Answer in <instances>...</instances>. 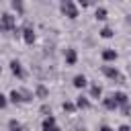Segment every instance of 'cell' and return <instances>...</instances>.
<instances>
[{
	"label": "cell",
	"mask_w": 131,
	"mask_h": 131,
	"mask_svg": "<svg viewBox=\"0 0 131 131\" xmlns=\"http://www.w3.org/2000/svg\"><path fill=\"white\" fill-rule=\"evenodd\" d=\"M117 131H131V127H129V125H119Z\"/></svg>",
	"instance_id": "obj_25"
},
{
	"label": "cell",
	"mask_w": 131,
	"mask_h": 131,
	"mask_svg": "<svg viewBox=\"0 0 131 131\" xmlns=\"http://www.w3.org/2000/svg\"><path fill=\"white\" fill-rule=\"evenodd\" d=\"M94 18H96V20H106V18H108L106 8H104V6H96V10H94Z\"/></svg>",
	"instance_id": "obj_17"
},
{
	"label": "cell",
	"mask_w": 131,
	"mask_h": 131,
	"mask_svg": "<svg viewBox=\"0 0 131 131\" xmlns=\"http://www.w3.org/2000/svg\"><path fill=\"white\" fill-rule=\"evenodd\" d=\"M102 106H104L106 111H113V113H115V111L119 108V104L115 102V98H113V94H111V96H102Z\"/></svg>",
	"instance_id": "obj_12"
},
{
	"label": "cell",
	"mask_w": 131,
	"mask_h": 131,
	"mask_svg": "<svg viewBox=\"0 0 131 131\" xmlns=\"http://www.w3.org/2000/svg\"><path fill=\"white\" fill-rule=\"evenodd\" d=\"M20 92H23V102H33V98H35V92H33V90L20 88Z\"/></svg>",
	"instance_id": "obj_20"
},
{
	"label": "cell",
	"mask_w": 131,
	"mask_h": 131,
	"mask_svg": "<svg viewBox=\"0 0 131 131\" xmlns=\"http://www.w3.org/2000/svg\"><path fill=\"white\" fill-rule=\"evenodd\" d=\"M61 108H63V113L72 115V113L76 111V102H72V100H63V102H61Z\"/></svg>",
	"instance_id": "obj_19"
},
{
	"label": "cell",
	"mask_w": 131,
	"mask_h": 131,
	"mask_svg": "<svg viewBox=\"0 0 131 131\" xmlns=\"http://www.w3.org/2000/svg\"><path fill=\"white\" fill-rule=\"evenodd\" d=\"M102 74L108 78V80H113V82H119V84H125V78L121 76V72H119V68L117 66H111V63H104L102 66Z\"/></svg>",
	"instance_id": "obj_3"
},
{
	"label": "cell",
	"mask_w": 131,
	"mask_h": 131,
	"mask_svg": "<svg viewBox=\"0 0 131 131\" xmlns=\"http://www.w3.org/2000/svg\"><path fill=\"white\" fill-rule=\"evenodd\" d=\"M41 131H61V129L57 127L55 117H53V115H49V117H45V119H43V123H41Z\"/></svg>",
	"instance_id": "obj_7"
},
{
	"label": "cell",
	"mask_w": 131,
	"mask_h": 131,
	"mask_svg": "<svg viewBox=\"0 0 131 131\" xmlns=\"http://www.w3.org/2000/svg\"><path fill=\"white\" fill-rule=\"evenodd\" d=\"M23 41L27 43V45H33L35 41H37V35H35V29H33V25L31 23H27L25 27H23Z\"/></svg>",
	"instance_id": "obj_4"
},
{
	"label": "cell",
	"mask_w": 131,
	"mask_h": 131,
	"mask_svg": "<svg viewBox=\"0 0 131 131\" xmlns=\"http://www.w3.org/2000/svg\"><path fill=\"white\" fill-rule=\"evenodd\" d=\"M8 131H29V127H25L20 121H16V119H10L8 121Z\"/></svg>",
	"instance_id": "obj_15"
},
{
	"label": "cell",
	"mask_w": 131,
	"mask_h": 131,
	"mask_svg": "<svg viewBox=\"0 0 131 131\" xmlns=\"http://www.w3.org/2000/svg\"><path fill=\"white\" fill-rule=\"evenodd\" d=\"M35 96L41 98V100H47V96H49L47 86H45V84H37V86H35Z\"/></svg>",
	"instance_id": "obj_13"
},
{
	"label": "cell",
	"mask_w": 131,
	"mask_h": 131,
	"mask_svg": "<svg viewBox=\"0 0 131 131\" xmlns=\"http://www.w3.org/2000/svg\"><path fill=\"white\" fill-rule=\"evenodd\" d=\"M113 98H115V102L119 104V108H121L123 104H129V96H127L123 90H115V92H113Z\"/></svg>",
	"instance_id": "obj_10"
},
{
	"label": "cell",
	"mask_w": 131,
	"mask_h": 131,
	"mask_svg": "<svg viewBox=\"0 0 131 131\" xmlns=\"http://www.w3.org/2000/svg\"><path fill=\"white\" fill-rule=\"evenodd\" d=\"M0 74H2V66H0Z\"/></svg>",
	"instance_id": "obj_28"
},
{
	"label": "cell",
	"mask_w": 131,
	"mask_h": 131,
	"mask_svg": "<svg viewBox=\"0 0 131 131\" xmlns=\"http://www.w3.org/2000/svg\"><path fill=\"white\" fill-rule=\"evenodd\" d=\"M98 35H100L102 39H113V37H115V31H113L111 27H102V29L98 31Z\"/></svg>",
	"instance_id": "obj_18"
},
{
	"label": "cell",
	"mask_w": 131,
	"mask_h": 131,
	"mask_svg": "<svg viewBox=\"0 0 131 131\" xmlns=\"http://www.w3.org/2000/svg\"><path fill=\"white\" fill-rule=\"evenodd\" d=\"M18 27H16V16L10 14V12H4L0 14V31L2 33H14Z\"/></svg>",
	"instance_id": "obj_1"
},
{
	"label": "cell",
	"mask_w": 131,
	"mask_h": 131,
	"mask_svg": "<svg viewBox=\"0 0 131 131\" xmlns=\"http://www.w3.org/2000/svg\"><path fill=\"white\" fill-rule=\"evenodd\" d=\"M59 10H61V14L63 16H68V18H78V4L76 2H72V0H61L59 2Z\"/></svg>",
	"instance_id": "obj_2"
},
{
	"label": "cell",
	"mask_w": 131,
	"mask_h": 131,
	"mask_svg": "<svg viewBox=\"0 0 131 131\" xmlns=\"http://www.w3.org/2000/svg\"><path fill=\"white\" fill-rule=\"evenodd\" d=\"M8 102H12V104H20L23 102V92H20V88L16 90H10V94H8Z\"/></svg>",
	"instance_id": "obj_14"
},
{
	"label": "cell",
	"mask_w": 131,
	"mask_h": 131,
	"mask_svg": "<svg viewBox=\"0 0 131 131\" xmlns=\"http://www.w3.org/2000/svg\"><path fill=\"white\" fill-rule=\"evenodd\" d=\"M98 131H115V129H113V127H108V125H100V129H98Z\"/></svg>",
	"instance_id": "obj_26"
},
{
	"label": "cell",
	"mask_w": 131,
	"mask_h": 131,
	"mask_svg": "<svg viewBox=\"0 0 131 131\" xmlns=\"http://www.w3.org/2000/svg\"><path fill=\"white\" fill-rule=\"evenodd\" d=\"M72 86H74L76 90H84V88L88 86V78H86L84 74H76V76L72 78Z\"/></svg>",
	"instance_id": "obj_9"
},
{
	"label": "cell",
	"mask_w": 131,
	"mask_h": 131,
	"mask_svg": "<svg viewBox=\"0 0 131 131\" xmlns=\"http://www.w3.org/2000/svg\"><path fill=\"white\" fill-rule=\"evenodd\" d=\"M6 106H8V96L0 92V108H6Z\"/></svg>",
	"instance_id": "obj_23"
},
{
	"label": "cell",
	"mask_w": 131,
	"mask_h": 131,
	"mask_svg": "<svg viewBox=\"0 0 131 131\" xmlns=\"http://www.w3.org/2000/svg\"><path fill=\"white\" fill-rule=\"evenodd\" d=\"M76 108H80V111H88V108H90V96L80 94V96L76 98Z\"/></svg>",
	"instance_id": "obj_11"
},
{
	"label": "cell",
	"mask_w": 131,
	"mask_h": 131,
	"mask_svg": "<svg viewBox=\"0 0 131 131\" xmlns=\"http://www.w3.org/2000/svg\"><path fill=\"white\" fill-rule=\"evenodd\" d=\"M90 98H94V100L100 98V100H102V86H98V84L92 82V84H90Z\"/></svg>",
	"instance_id": "obj_16"
},
{
	"label": "cell",
	"mask_w": 131,
	"mask_h": 131,
	"mask_svg": "<svg viewBox=\"0 0 131 131\" xmlns=\"http://www.w3.org/2000/svg\"><path fill=\"white\" fill-rule=\"evenodd\" d=\"M121 113H123V117H129V115H131V102H129V104H123V106H121Z\"/></svg>",
	"instance_id": "obj_22"
},
{
	"label": "cell",
	"mask_w": 131,
	"mask_h": 131,
	"mask_svg": "<svg viewBox=\"0 0 131 131\" xmlns=\"http://www.w3.org/2000/svg\"><path fill=\"white\" fill-rule=\"evenodd\" d=\"M63 61H66V66H76V61H78V51H76L74 47H68V49L63 51Z\"/></svg>",
	"instance_id": "obj_8"
},
{
	"label": "cell",
	"mask_w": 131,
	"mask_h": 131,
	"mask_svg": "<svg viewBox=\"0 0 131 131\" xmlns=\"http://www.w3.org/2000/svg\"><path fill=\"white\" fill-rule=\"evenodd\" d=\"M41 113H43L45 117H49V115H51V108H49L47 104H43V106H41Z\"/></svg>",
	"instance_id": "obj_24"
},
{
	"label": "cell",
	"mask_w": 131,
	"mask_h": 131,
	"mask_svg": "<svg viewBox=\"0 0 131 131\" xmlns=\"http://www.w3.org/2000/svg\"><path fill=\"white\" fill-rule=\"evenodd\" d=\"M129 74H131V66H129Z\"/></svg>",
	"instance_id": "obj_27"
},
{
	"label": "cell",
	"mask_w": 131,
	"mask_h": 131,
	"mask_svg": "<svg viewBox=\"0 0 131 131\" xmlns=\"http://www.w3.org/2000/svg\"><path fill=\"white\" fill-rule=\"evenodd\" d=\"M100 57H102L104 63H113V61H117L119 53H117V49H113V47H104V49L100 51Z\"/></svg>",
	"instance_id": "obj_6"
},
{
	"label": "cell",
	"mask_w": 131,
	"mask_h": 131,
	"mask_svg": "<svg viewBox=\"0 0 131 131\" xmlns=\"http://www.w3.org/2000/svg\"><path fill=\"white\" fill-rule=\"evenodd\" d=\"M10 8H12L16 14H23V12H25V4H23V2H18V0L10 2Z\"/></svg>",
	"instance_id": "obj_21"
},
{
	"label": "cell",
	"mask_w": 131,
	"mask_h": 131,
	"mask_svg": "<svg viewBox=\"0 0 131 131\" xmlns=\"http://www.w3.org/2000/svg\"><path fill=\"white\" fill-rule=\"evenodd\" d=\"M8 68H10V74H12L14 78H18V80L25 78V70H23V63H20L18 59H10Z\"/></svg>",
	"instance_id": "obj_5"
}]
</instances>
